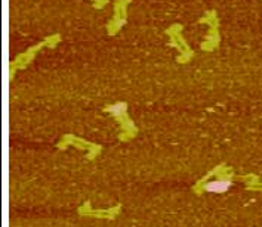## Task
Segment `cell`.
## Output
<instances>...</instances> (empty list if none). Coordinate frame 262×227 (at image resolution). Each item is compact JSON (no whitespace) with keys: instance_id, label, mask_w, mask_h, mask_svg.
<instances>
[{"instance_id":"obj_1","label":"cell","mask_w":262,"mask_h":227,"mask_svg":"<svg viewBox=\"0 0 262 227\" xmlns=\"http://www.w3.org/2000/svg\"><path fill=\"white\" fill-rule=\"evenodd\" d=\"M231 186L233 183L230 180H212V182H207L205 189L209 193H224Z\"/></svg>"},{"instance_id":"obj_2","label":"cell","mask_w":262,"mask_h":227,"mask_svg":"<svg viewBox=\"0 0 262 227\" xmlns=\"http://www.w3.org/2000/svg\"><path fill=\"white\" fill-rule=\"evenodd\" d=\"M126 109V105L122 104V102H117V104H113L108 107V112H110L111 115H120V114H123V111Z\"/></svg>"}]
</instances>
